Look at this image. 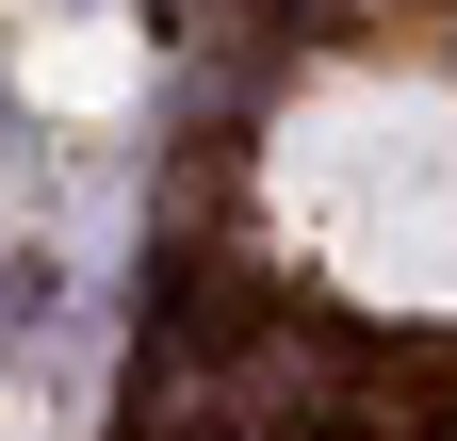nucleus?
<instances>
[{
    "label": "nucleus",
    "instance_id": "f257e3e1",
    "mask_svg": "<svg viewBox=\"0 0 457 441\" xmlns=\"http://www.w3.org/2000/svg\"><path fill=\"white\" fill-rule=\"evenodd\" d=\"M262 229L360 311H457V66H327L262 147Z\"/></svg>",
    "mask_w": 457,
    "mask_h": 441
}]
</instances>
